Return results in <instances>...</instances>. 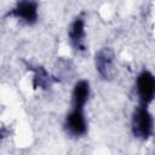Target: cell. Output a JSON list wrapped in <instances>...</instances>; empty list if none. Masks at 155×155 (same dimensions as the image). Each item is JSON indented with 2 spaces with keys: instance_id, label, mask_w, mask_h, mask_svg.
I'll list each match as a JSON object with an SVG mask.
<instances>
[{
  "instance_id": "5",
  "label": "cell",
  "mask_w": 155,
  "mask_h": 155,
  "mask_svg": "<svg viewBox=\"0 0 155 155\" xmlns=\"http://www.w3.org/2000/svg\"><path fill=\"white\" fill-rule=\"evenodd\" d=\"M96 67L105 79L110 76L113 70V54L109 50H103L96 56Z\"/></svg>"
},
{
  "instance_id": "4",
  "label": "cell",
  "mask_w": 155,
  "mask_h": 155,
  "mask_svg": "<svg viewBox=\"0 0 155 155\" xmlns=\"http://www.w3.org/2000/svg\"><path fill=\"white\" fill-rule=\"evenodd\" d=\"M16 17L22 18L27 23H33L36 19V5L30 1H22L12 12Z\"/></svg>"
},
{
  "instance_id": "1",
  "label": "cell",
  "mask_w": 155,
  "mask_h": 155,
  "mask_svg": "<svg viewBox=\"0 0 155 155\" xmlns=\"http://www.w3.org/2000/svg\"><path fill=\"white\" fill-rule=\"evenodd\" d=\"M133 133L138 137L147 138L153 130V120L144 107H140L133 117Z\"/></svg>"
},
{
  "instance_id": "7",
  "label": "cell",
  "mask_w": 155,
  "mask_h": 155,
  "mask_svg": "<svg viewBox=\"0 0 155 155\" xmlns=\"http://www.w3.org/2000/svg\"><path fill=\"white\" fill-rule=\"evenodd\" d=\"M88 92H90V88H88V82L87 81H79L76 85H75V88H74V92H73V103H74V108H79V109H82L84 104L86 103L87 101V97H88Z\"/></svg>"
},
{
  "instance_id": "3",
  "label": "cell",
  "mask_w": 155,
  "mask_h": 155,
  "mask_svg": "<svg viewBox=\"0 0 155 155\" xmlns=\"http://www.w3.org/2000/svg\"><path fill=\"white\" fill-rule=\"evenodd\" d=\"M68 131L75 136L82 134L86 131V122L85 117L82 114V109L74 108L73 111L68 115L67 117V124H65Z\"/></svg>"
},
{
  "instance_id": "8",
  "label": "cell",
  "mask_w": 155,
  "mask_h": 155,
  "mask_svg": "<svg viewBox=\"0 0 155 155\" xmlns=\"http://www.w3.org/2000/svg\"><path fill=\"white\" fill-rule=\"evenodd\" d=\"M48 82H50V76H48V74H47L42 68H39V69L36 70V74H35V78H34V85H35V86L45 87Z\"/></svg>"
},
{
  "instance_id": "2",
  "label": "cell",
  "mask_w": 155,
  "mask_h": 155,
  "mask_svg": "<svg viewBox=\"0 0 155 155\" xmlns=\"http://www.w3.org/2000/svg\"><path fill=\"white\" fill-rule=\"evenodd\" d=\"M137 90L143 104H148L155 96V78L148 73L143 71L137 80Z\"/></svg>"
},
{
  "instance_id": "6",
  "label": "cell",
  "mask_w": 155,
  "mask_h": 155,
  "mask_svg": "<svg viewBox=\"0 0 155 155\" xmlns=\"http://www.w3.org/2000/svg\"><path fill=\"white\" fill-rule=\"evenodd\" d=\"M69 35H70V40H71V44L74 45V47L82 50L84 48L82 42H84L85 30H84V21L81 18H76L75 22L71 24Z\"/></svg>"
}]
</instances>
